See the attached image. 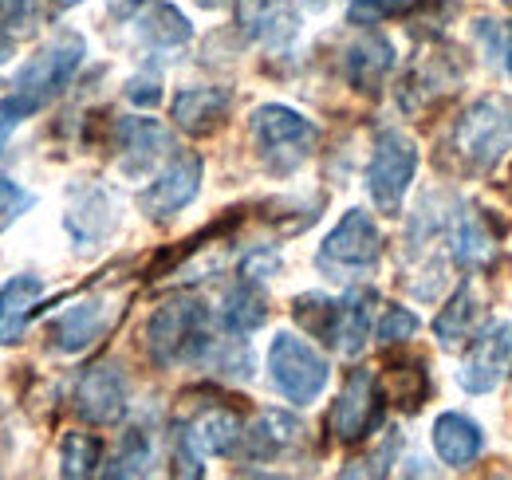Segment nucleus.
<instances>
[{"label":"nucleus","mask_w":512,"mask_h":480,"mask_svg":"<svg viewBox=\"0 0 512 480\" xmlns=\"http://www.w3.org/2000/svg\"><path fill=\"white\" fill-rule=\"evenodd\" d=\"M79 63H83V36H75V32L56 36L40 56H32L16 71L12 95L0 99V115L12 119L16 126L24 119H32L36 111H44L56 95H64L71 87Z\"/></svg>","instance_id":"1"},{"label":"nucleus","mask_w":512,"mask_h":480,"mask_svg":"<svg viewBox=\"0 0 512 480\" xmlns=\"http://www.w3.org/2000/svg\"><path fill=\"white\" fill-rule=\"evenodd\" d=\"M209 347V307L193 296L166 300L146 323V355L154 359V366H201Z\"/></svg>","instance_id":"2"},{"label":"nucleus","mask_w":512,"mask_h":480,"mask_svg":"<svg viewBox=\"0 0 512 480\" xmlns=\"http://www.w3.org/2000/svg\"><path fill=\"white\" fill-rule=\"evenodd\" d=\"M512 146V103L501 95H485L461 111L453 122V150L473 170H493Z\"/></svg>","instance_id":"3"},{"label":"nucleus","mask_w":512,"mask_h":480,"mask_svg":"<svg viewBox=\"0 0 512 480\" xmlns=\"http://www.w3.org/2000/svg\"><path fill=\"white\" fill-rule=\"evenodd\" d=\"M253 138L260 158L276 170V174H288L296 170L320 142V130L316 122H308L300 111L292 107H280V103H264L253 111Z\"/></svg>","instance_id":"4"},{"label":"nucleus","mask_w":512,"mask_h":480,"mask_svg":"<svg viewBox=\"0 0 512 480\" xmlns=\"http://www.w3.org/2000/svg\"><path fill=\"white\" fill-rule=\"evenodd\" d=\"M268 378L272 386L296 402V406H308L316 402L327 386V359H323L316 347H308L304 339L280 331L268 347Z\"/></svg>","instance_id":"5"},{"label":"nucleus","mask_w":512,"mask_h":480,"mask_svg":"<svg viewBox=\"0 0 512 480\" xmlns=\"http://www.w3.org/2000/svg\"><path fill=\"white\" fill-rule=\"evenodd\" d=\"M123 303L127 296H87V300L71 303L64 315H56L48 323V343L60 355H79V351L95 347L123 319V311H127Z\"/></svg>","instance_id":"6"},{"label":"nucleus","mask_w":512,"mask_h":480,"mask_svg":"<svg viewBox=\"0 0 512 480\" xmlns=\"http://www.w3.org/2000/svg\"><path fill=\"white\" fill-rule=\"evenodd\" d=\"M414 166H418V150L402 130H383L375 138V154L367 166V189L375 197V205L383 213H398L410 181H414Z\"/></svg>","instance_id":"7"},{"label":"nucleus","mask_w":512,"mask_h":480,"mask_svg":"<svg viewBox=\"0 0 512 480\" xmlns=\"http://www.w3.org/2000/svg\"><path fill=\"white\" fill-rule=\"evenodd\" d=\"M379 256H383V233H379V225L363 209H351V213H343V221L323 240L320 268L323 272H363Z\"/></svg>","instance_id":"8"},{"label":"nucleus","mask_w":512,"mask_h":480,"mask_svg":"<svg viewBox=\"0 0 512 480\" xmlns=\"http://www.w3.org/2000/svg\"><path fill=\"white\" fill-rule=\"evenodd\" d=\"M379 414H383L379 382H375V374L367 366H359V370L347 374V382H343V390H339V398H335V406L327 414V429H331L335 441L355 445L379 425Z\"/></svg>","instance_id":"9"},{"label":"nucleus","mask_w":512,"mask_h":480,"mask_svg":"<svg viewBox=\"0 0 512 480\" xmlns=\"http://www.w3.org/2000/svg\"><path fill=\"white\" fill-rule=\"evenodd\" d=\"M75 414L87 425H115L127 414V378L119 370V362H95L79 374L75 382V398H71Z\"/></svg>","instance_id":"10"},{"label":"nucleus","mask_w":512,"mask_h":480,"mask_svg":"<svg viewBox=\"0 0 512 480\" xmlns=\"http://www.w3.org/2000/svg\"><path fill=\"white\" fill-rule=\"evenodd\" d=\"M201 174H205V166H201V158H197V154H190V150L174 154V158H170V166H166L158 178L142 189L138 209H142L150 221H170L174 213H182L193 197H197V189H201Z\"/></svg>","instance_id":"11"},{"label":"nucleus","mask_w":512,"mask_h":480,"mask_svg":"<svg viewBox=\"0 0 512 480\" xmlns=\"http://www.w3.org/2000/svg\"><path fill=\"white\" fill-rule=\"evenodd\" d=\"M509 374H512V323H493L489 331H481V339L465 355L461 370H457V382H461L465 394H489Z\"/></svg>","instance_id":"12"},{"label":"nucleus","mask_w":512,"mask_h":480,"mask_svg":"<svg viewBox=\"0 0 512 480\" xmlns=\"http://www.w3.org/2000/svg\"><path fill=\"white\" fill-rule=\"evenodd\" d=\"M229 107H233V91H225V87H186V91H178L170 115H174L178 130H186L193 138H205V134L225 126Z\"/></svg>","instance_id":"13"},{"label":"nucleus","mask_w":512,"mask_h":480,"mask_svg":"<svg viewBox=\"0 0 512 480\" xmlns=\"http://www.w3.org/2000/svg\"><path fill=\"white\" fill-rule=\"evenodd\" d=\"M40 300H44V280L32 272H20L0 288V347H16L24 339Z\"/></svg>","instance_id":"14"},{"label":"nucleus","mask_w":512,"mask_h":480,"mask_svg":"<svg viewBox=\"0 0 512 480\" xmlns=\"http://www.w3.org/2000/svg\"><path fill=\"white\" fill-rule=\"evenodd\" d=\"M119 142V162L127 174H146L166 150H170V130L154 119H123L115 126Z\"/></svg>","instance_id":"15"},{"label":"nucleus","mask_w":512,"mask_h":480,"mask_svg":"<svg viewBox=\"0 0 512 480\" xmlns=\"http://www.w3.org/2000/svg\"><path fill=\"white\" fill-rule=\"evenodd\" d=\"M300 437H304V425L292 418V414H284V410H264V414L245 429L241 453L253 457V461H276V457L292 453V449L300 445Z\"/></svg>","instance_id":"16"},{"label":"nucleus","mask_w":512,"mask_h":480,"mask_svg":"<svg viewBox=\"0 0 512 480\" xmlns=\"http://www.w3.org/2000/svg\"><path fill=\"white\" fill-rule=\"evenodd\" d=\"M375 303L379 296L371 288H351L339 307H335V339L331 347L339 355H359L367 347V335H371V319H375Z\"/></svg>","instance_id":"17"},{"label":"nucleus","mask_w":512,"mask_h":480,"mask_svg":"<svg viewBox=\"0 0 512 480\" xmlns=\"http://www.w3.org/2000/svg\"><path fill=\"white\" fill-rule=\"evenodd\" d=\"M485 449V437H481V425L465 414H442L434 421V453L442 457V465L449 469H465L481 457Z\"/></svg>","instance_id":"18"},{"label":"nucleus","mask_w":512,"mask_h":480,"mask_svg":"<svg viewBox=\"0 0 512 480\" xmlns=\"http://www.w3.org/2000/svg\"><path fill=\"white\" fill-rule=\"evenodd\" d=\"M449 244H453V260H457L461 268H469V272L485 268V264L493 260V252H497L493 229H489L469 205H457L453 225H449Z\"/></svg>","instance_id":"19"},{"label":"nucleus","mask_w":512,"mask_h":480,"mask_svg":"<svg viewBox=\"0 0 512 480\" xmlns=\"http://www.w3.org/2000/svg\"><path fill=\"white\" fill-rule=\"evenodd\" d=\"M390 67H394V48H390V40L375 36V32H367L343 56V71H347L355 91H379L383 79L390 75Z\"/></svg>","instance_id":"20"},{"label":"nucleus","mask_w":512,"mask_h":480,"mask_svg":"<svg viewBox=\"0 0 512 480\" xmlns=\"http://www.w3.org/2000/svg\"><path fill=\"white\" fill-rule=\"evenodd\" d=\"M481 327H485V300H481V292L473 284H461L446 311L434 319V335L442 339V347L469 343Z\"/></svg>","instance_id":"21"},{"label":"nucleus","mask_w":512,"mask_h":480,"mask_svg":"<svg viewBox=\"0 0 512 480\" xmlns=\"http://www.w3.org/2000/svg\"><path fill=\"white\" fill-rule=\"evenodd\" d=\"M186 425H190L193 445L209 457H229L233 449H241V437H245V425L229 406H209L205 414H197Z\"/></svg>","instance_id":"22"},{"label":"nucleus","mask_w":512,"mask_h":480,"mask_svg":"<svg viewBox=\"0 0 512 480\" xmlns=\"http://www.w3.org/2000/svg\"><path fill=\"white\" fill-rule=\"evenodd\" d=\"M264 319H268V303L260 296L256 280H245V276H241V284L229 288L225 307H221L225 331H229V335H253L256 327H264Z\"/></svg>","instance_id":"23"},{"label":"nucleus","mask_w":512,"mask_h":480,"mask_svg":"<svg viewBox=\"0 0 512 480\" xmlns=\"http://www.w3.org/2000/svg\"><path fill=\"white\" fill-rule=\"evenodd\" d=\"M453 83H457V67L446 71V56H430V60H422L410 71V79L402 87V103L410 111H422L426 103H434L438 95H446Z\"/></svg>","instance_id":"24"},{"label":"nucleus","mask_w":512,"mask_h":480,"mask_svg":"<svg viewBox=\"0 0 512 480\" xmlns=\"http://www.w3.org/2000/svg\"><path fill=\"white\" fill-rule=\"evenodd\" d=\"M99 465H103V441L95 433H79V429L64 433V441H60V473L67 480L95 477Z\"/></svg>","instance_id":"25"},{"label":"nucleus","mask_w":512,"mask_h":480,"mask_svg":"<svg viewBox=\"0 0 512 480\" xmlns=\"http://www.w3.org/2000/svg\"><path fill=\"white\" fill-rule=\"evenodd\" d=\"M138 36L154 48H178L193 36L190 20L174 8V4H154L142 20H138Z\"/></svg>","instance_id":"26"},{"label":"nucleus","mask_w":512,"mask_h":480,"mask_svg":"<svg viewBox=\"0 0 512 480\" xmlns=\"http://www.w3.org/2000/svg\"><path fill=\"white\" fill-rule=\"evenodd\" d=\"M237 20L245 24V32H253L260 40H280V36H292L296 28V20L276 0H237Z\"/></svg>","instance_id":"27"},{"label":"nucleus","mask_w":512,"mask_h":480,"mask_svg":"<svg viewBox=\"0 0 512 480\" xmlns=\"http://www.w3.org/2000/svg\"><path fill=\"white\" fill-rule=\"evenodd\" d=\"M115 225V213H111V201H107V193H99V189H91L71 213H67V233L79 240H99L107 229Z\"/></svg>","instance_id":"28"},{"label":"nucleus","mask_w":512,"mask_h":480,"mask_svg":"<svg viewBox=\"0 0 512 480\" xmlns=\"http://www.w3.org/2000/svg\"><path fill=\"white\" fill-rule=\"evenodd\" d=\"M383 386H386V398L394 406H402V410H418L426 402V394H430V378H426V370L418 362H394V366H386Z\"/></svg>","instance_id":"29"},{"label":"nucleus","mask_w":512,"mask_h":480,"mask_svg":"<svg viewBox=\"0 0 512 480\" xmlns=\"http://www.w3.org/2000/svg\"><path fill=\"white\" fill-rule=\"evenodd\" d=\"M335 307H339V300H327L320 292H308V296H300V300L292 303V319L312 339H320V343L331 347V339H335Z\"/></svg>","instance_id":"30"},{"label":"nucleus","mask_w":512,"mask_h":480,"mask_svg":"<svg viewBox=\"0 0 512 480\" xmlns=\"http://www.w3.org/2000/svg\"><path fill=\"white\" fill-rule=\"evenodd\" d=\"M146 473H150V437L142 429H127L107 465V477H146Z\"/></svg>","instance_id":"31"},{"label":"nucleus","mask_w":512,"mask_h":480,"mask_svg":"<svg viewBox=\"0 0 512 480\" xmlns=\"http://www.w3.org/2000/svg\"><path fill=\"white\" fill-rule=\"evenodd\" d=\"M40 12H44V0H0V32L28 36V32H36Z\"/></svg>","instance_id":"32"},{"label":"nucleus","mask_w":512,"mask_h":480,"mask_svg":"<svg viewBox=\"0 0 512 480\" xmlns=\"http://www.w3.org/2000/svg\"><path fill=\"white\" fill-rule=\"evenodd\" d=\"M174 477H201V449L193 445L190 425L186 421H174Z\"/></svg>","instance_id":"33"},{"label":"nucleus","mask_w":512,"mask_h":480,"mask_svg":"<svg viewBox=\"0 0 512 480\" xmlns=\"http://www.w3.org/2000/svg\"><path fill=\"white\" fill-rule=\"evenodd\" d=\"M36 205V197L20 185V181L12 178H0V233L12 225V221H20L28 209Z\"/></svg>","instance_id":"34"},{"label":"nucleus","mask_w":512,"mask_h":480,"mask_svg":"<svg viewBox=\"0 0 512 480\" xmlns=\"http://www.w3.org/2000/svg\"><path fill=\"white\" fill-rule=\"evenodd\" d=\"M414 331H418L414 311H406V307H386L383 323H379V343H383V347H398V343L414 339Z\"/></svg>","instance_id":"35"},{"label":"nucleus","mask_w":512,"mask_h":480,"mask_svg":"<svg viewBox=\"0 0 512 480\" xmlns=\"http://www.w3.org/2000/svg\"><path fill=\"white\" fill-rule=\"evenodd\" d=\"M402 8H406V0H351L347 20L351 24H379V20L402 12Z\"/></svg>","instance_id":"36"},{"label":"nucleus","mask_w":512,"mask_h":480,"mask_svg":"<svg viewBox=\"0 0 512 480\" xmlns=\"http://www.w3.org/2000/svg\"><path fill=\"white\" fill-rule=\"evenodd\" d=\"M390 457H394V437L386 441L375 457H367V461H351V465L343 469V477H386V461H390Z\"/></svg>","instance_id":"37"},{"label":"nucleus","mask_w":512,"mask_h":480,"mask_svg":"<svg viewBox=\"0 0 512 480\" xmlns=\"http://www.w3.org/2000/svg\"><path fill=\"white\" fill-rule=\"evenodd\" d=\"M280 268V260H276V252H253V256H245V264H241V276L245 280H268L272 272Z\"/></svg>","instance_id":"38"},{"label":"nucleus","mask_w":512,"mask_h":480,"mask_svg":"<svg viewBox=\"0 0 512 480\" xmlns=\"http://www.w3.org/2000/svg\"><path fill=\"white\" fill-rule=\"evenodd\" d=\"M127 99H130V103H138V107H154V103L162 99V87H158L154 79H130Z\"/></svg>","instance_id":"39"},{"label":"nucleus","mask_w":512,"mask_h":480,"mask_svg":"<svg viewBox=\"0 0 512 480\" xmlns=\"http://www.w3.org/2000/svg\"><path fill=\"white\" fill-rule=\"evenodd\" d=\"M107 4H111L115 16H130V12H138V4H146V0H107Z\"/></svg>","instance_id":"40"},{"label":"nucleus","mask_w":512,"mask_h":480,"mask_svg":"<svg viewBox=\"0 0 512 480\" xmlns=\"http://www.w3.org/2000/svg\"><path fill=\"white\" fill-rule=\"evenodd\" d=\"M12 130H16V122L0 115V154H4V142H8V134H12Z\"/></svg>","instance_id":"41"},{"label":"nucleus","mask_w":512,"mask_h":480,"mask_svg":"<svg viewBox=\"0 0 512 480\" xmlns=\"http://www.w3.org/2000/svg\"><path fill=\"white\" fill-rule=\"evenodd\" d=\"M501 52H505V63H509V75H512V32H509V40H505V48H501Z\"/></svg>","instance_id":"42"},{"label":"nucleus","mask_w":512,"mask_h":480,"mask_svg":"<svg viewBox=\"0 0 512 480\" xmlns=\"http://www.w3.org/2000/svg\"><path fill=\"white\" fill-rule=\"evenodd\" d=\"M8 56H12V44H8V40H4V36H0V63L8 60Z\"/></svg>","instance_id":"43"},{"label":"nucleus","mask_w":512,"mask_h":480,"mask_svg":"<svg viewBox=\"0 0 512 480\" xmlns=\"http://www.w3.org/2000/svg\"><path fill=\"white\" fill-rule=\"evenodd\" d=\"M56 8H71V4H79V0H52Z\"/></svg>","instance_id":"44"}]
</instances>
